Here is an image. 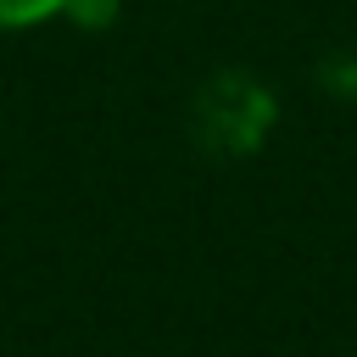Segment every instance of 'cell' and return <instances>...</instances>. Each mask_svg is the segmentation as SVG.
I'll list each match as a JSON object with an SVG mask.
<instances>
[{
    "instance_id": "1",
    "label": "cell",
    "mask_w": 357,
    "mask_h": 357,
    "mask_svg": "<svg viewBox=\"0 0 357 357\" xmlns=\"http://www.w3.org/2000/svg\"><path fill=\"white\" fill-rule=\"evenodd\" d=\"M61 0H0V28H22V22H39L50 17Z\"/></svg>"
}]
</instances>
